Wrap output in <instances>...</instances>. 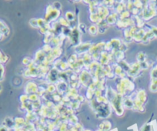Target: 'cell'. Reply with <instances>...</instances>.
<instances>
[{"label":"cell","instance_id":"obj_1","mask_svg":"<svg viewBox=\"0 0 157 131\" xmlns=\"http://www.w3.org/2000/svg\"><path fill=\"white\" fill-rule=\"evenodd\" d=\"M142 131H150V126H145V127L143 128Z\"/></svg>","mask_w":157,"mask_h":131},{"label":"cell","instance_id":"obj_2","mask_svg":"<svg viewBox=\"0 0 157 131\" xmlns=\"http://www.w3.org/2000/svg\"><path fill=\"white\" fill-rule=\"evenodd\" d=\"M0 131H8V128L5 126H2L0 127Z\"/></svg>","mask_w":157,"mask_h":131}]
</instances>
